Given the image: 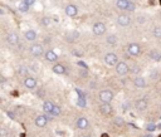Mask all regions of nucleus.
<instances>
[{"label":"nucleus","mask_w":161,"mask_h":137,"mask_svg":"<svg viewBox=\"0 0 161 137\" xmlns=\"http://www.w3.org/2000/svg\"><path fill=\"white\" fill-rule=\"evenodd\" d=\"M29 8H30V6L27 5L24 1H21L20 4H19V11H21V13H27L28 10H29Z\"/></svg>","instance_id":"nucleus-25"},{"label":"nucleus","mask_w":161,"mask_h":137,"mask_svg":"<svg viewBox=\"0 0 161 137\" xmlns=\"http://www.w3.org/2000/svg\"><path fill=\"white\" fill-rule=\"evenodd\" d=\"M65 39H67V42H77L78 39H79V33L78 31H72V33H69L67 37H65Z\"/></svg>","instance_id":"nucleus-17"},{"label":"nucleus","mask_w":161,"mask_h":137,"mask_svg":"<svg viewBox=\"0 0 161 137\" xmlns=\"http://www.w3.org/2000/svg\"><path fill=\"white\" fill-rule=\"evenodd\" d=\"M6 42L10 44V45H18V44H19V37H18V34H15V33L8 34V37H6Z\"/></svg>","instance_id":"nucleus-10"},{"label":"nucleus","mask_w":161,"mask_h":137,"mask_svg":"<svg viewBox=\"0 0 161 137\" xmlns=\"http://www.w3.org/2000/svg\"><path fill=\"white\" fill-rule=\"evenodd\" d=\"M62 112V110H61V107L59 106H55L54 107V110H53V112H52V116H59Z\"/></svg>","instance_id":"nucleus-30"},{"label":"nucleus","mask_w":161,"mask_h":137,"mask_svg":"<svg viewBox=\"0 0 161 137\" xmlns=\"http://www.w3.org/2000/svg\"><path fill=\"white\" fill-rule=\"evenodd\" d=\"M8 116L10 117V118H14V114H13L11 112H8Z\"/></svg>","instance_id":"nucleus-39"},{"label":"nucleus","mask_w":161,"mask_h":137,"mask_svg":"<svg viewBox=\"0 0 161 137\" xmlns=\"http://www.w3.org/2000/svg\"><path fill=\"white\" fill-rule=\"evenodd\" d=\"M115 123L117 126H124L125 121H124V118H121V117H117V118H115Z\"/></svg>","instance_id":"nucleus-32"},{"label":"nucleus","mask_w":161,"mask_h":137,"mask_svg":"<svg viewBox=\"0 0 161 137\" xmlns=\"http://www.w3.org/2000/svg\"><path fill=\"white\" fill-rule=\"evenodd\" d=\"M77 127L79 130H84L88 127V120L84 118V117H81V118L77 120Z\"/></svg>","instance_id":"nucleus-18"},{"label":"nucleus","mask_w":161,"mask_h":137,"mask_svg":"<svg viewBox=\"0 0 161 137\" xmlns=\"http://www.w3.org/2000/svg\"><path fill=\"white\" fill-rule=\"evenodd\" d=\"M152 34H154V37H156V38H161V27H156L155 29H154Z\"/></svg>","instance_id":"nucleus-26"},{"label":"nucleus","mask_w":161,"mask_h":137,"mask_svg":"<svg viewBox=\"0 0 161 137\" xmlns=\"http://www.w3.org/2000/svg\"><path fill=\"white\" fill-rule=\"evenodd\" d=\"M53 72H54L55 74H64L65 68H64V65H62V64H55L53 67Z\"/></svg>","instance_id":"nucleus-22"},{"label":"nucleus","mask_w":161,"mask_h":137,"mask_svg":"<svg viewBox=\"0 0 161 137\" xmlns=\"http://www.w3.org/2000/svg\"><path fill=\"white\" fill-rule=\"evenodd\" d=\"M160 3H161V0H160Z\"/></svg>","instance_id":"nucleus-44"},{"label":"nucleus","mask_w":161,"mask_h":137,"mask_svg":"<svg viewBox=\"0 0 161 137\" xmlns=\"http://www.w3.org/2000/svg\"><path fill=\"white\" fill-rule=\"evenodd\" d=\"M82 137H91V136H82Z\"/></svg>","instance_id":"nucleus-42"},{"label":"nucleus","mask_w":161,"mask_h":137,"mask_svg":"<svg viewBox=\"0 0 161 137\" xmlns=\"http://www.w3.org/2000/svg\"><path fill=\"white\" fill-rule=\"evenodd\" d=\"M146 130L149 132L155 131V130H156V125H155V123H147V125H146Z\"/></svg>","instance_id":"nucleus-27"},{"label":"nucleus","mask_w":161,"mask_h":137,"mask_svg":"<svg viewBox=\"0 0 161 137\" xmlns=\"http://www.w3.org/2000/svg\"><path fill=\"white\" fill-rule=\"evenodd\" d=\"M105 62H106V64L107 65H110V67H113V65H117L118 64V57L116 55L115 53H107L106 55H105Z\"/></svg>","instance_id":"nucleus-1"},{"label":"nucleus","mask_w":161,"mask_h":137,"mask_svg":"<svg viewBox=\"0 0 161 137\" xmlns=\"http://www.w3.org/2000/svg\"><path fill=\"white\" fill-rule=\"evenodd\" d=\"M48 120H49V117L48 116H44V114H40V116H38L37 118H35V125L38 127H44L48 123Z\"/></svg>","instance_id":"nucleus-11"},{"label":"nucleus","mask_w":161,"mask_h":137,"mask_svg":"<svg viewBox=\"0 0 161 137\" xmlns=\"http://www.w3.org/2000/svg\"><path fill=\"white\" fill-rule=\"evenodd\" d=\"M92 30L96 35H103L106 33V25L103 23H101V21H98V23H96L93 25Z\"/></svg>","instance_id":"nucleus-5"},{"label":"nucleus","mask_w":161,"mask_h":137,"mask_svg":"<svg viewBox=\"0 0 161 137\" xmlns=\"http://www.w3.org/2000/svg\"><path fill=\"white\" fill-rule=\"evenodd\" d=\"M106 40H107V43H108L110 45H115V44L117 43V37L112 34V35H108V37H107Z\"/></svg>","instance_id":"nucleus-23"},{"label":"nucleus","mask_w":161,"mask_h":137,"mask_svg":"<svg viewBox=\"0 0 161 137\" xmlns=\"http://www.w3.org/2000/svg\"><path fill=\"white\" fill-rule=\"evenodd\" d=\"M28 73H29V69H28L27 67L21 65V67H19V68H18V74L19 76H27Z\"/></svg>","instance_id":"nucleus-24"},{"label":"nucleus","mask_w":161,"mask_h":137,"mask_svg":"<svg viewBox=\"0 0 161 137\" xmlns=\"http://www.w3.org/2000/svg\"><path fill=\"white\" fill-rule=\"evenodd\" d=\"M128 1L130 0H117L116 1V6H117V9H120V10H127Z\"/></svg>","instance_id":"nucleus-19"},{"label":"nucleus","mask_w":161,"mask_h":137,"mask_svg":"<svg viewBox=\"0 0 161 137\" xmlns=\"http://www.w3.org/2000/svg\"><path fill=\"white\" fill-rule=\"evenodd\" d=\"M101 137H108V135H107V133H103V135L101 136Z\"/></svg>","instance_id":"nucleus-40"},{"label":"nucleus","mask_w":161,"mask_h":137,"mask_svg":"<svg viewBox=\"0 0 161 137\" xmlns=\"http://www.w3.org/2000/svg\"><path fill=\"white\" fill-rule=\"evenodd\" d=\"M5 135H6L5 130H1V137H5Z\"/></svg>","instance_id":"nucleus-38"},{"label":"nucleus","mask_w":161,"mask_h":137,"mask_svg":"<svg viewBox=\"0 0 161 137\" xmlns=\"http://www.w3.org/2000/svg\"><path fill=\"white\" fill-rule=\"evenodd\" d=\"M130 72V67L127 65V63L125 62H120L117 65H116V73L120 76H125Z\"/></svg>","instance_id":"nucleus-3"},{"label":"nucleus","mask_w":161,"mask_h":137,"mask_svg":"<svg viewBox=\"0 0 161 137\" xmlns=\"http://www.w3.org/2000/svg\"><path fill=\"white\" fill-rule=\"evenodd\" d=\"M159 137H161V135H160V136H159Z\"/></svg>","instance_id":"nucleus-43"},{"label":"nucleus","mask_w":161,"mask_h":137,"mask_svg":"<svg viewBox=\"0 0 161 137\" xmlns=\"http://www.w3.org/2000/svg\"><path fill=\"white\" fill-rule=\"evenodd\" d=\"M132 72H134V73H138V72H140V68H138V67H134V68H132Z\"/></svg>","instance_id":"nucleus-36"},{"label":"nucleus","mask_w":161,"mask_h":137,"mask_svg":"<svg viewBox=\"0 0 161 137\" xmlns=\"http://www.w3.org/2000/svg\"><path fill=\"white\" fill-rule=\"evenodd\" d=\"M135 10H136V5H135V3H132V1H128L127 11H135Z\"/></svg>","instance_id":"nucleus-31"},{"label":"nucleus","mask_w":161,"mask_h":137,"mask_svg":"<svg viewBox=\"0 0 161 137\" xmlns=\"http://www.w3.org/2000/svg\"><path fill=\"white\" fill-rule=\"evenodd\" d=\"M54 107H55V104L53 103V102H50V101H45V102H44V104H43L44 112L48 113V114H52L53 110H54Z\"/></svg>","instance_id":"nucleus-12"},{"label":"nucleus","mask_w":161,"mask_h":137,"mask_svg":"<svg viewBox=\"0 0 161 137\" xmlns=\"http://www.w3.org/2000/svg\"><path fill=\"white\" fill-rule=\"evenodd\" d=\"M29 52L33 57H40L43 55L44 53V49H43V45H40V44H33L30 48H29Z\"/></svg>","instance_id":"nucleus-4"},{"label":"nucleus","mask_w":161,"mask_h":137,"mask_svg":"<svg viewBox=\"0 0 161 137\" xmlns=\"http://www.w3.org/2000/svg\"><path fill=\"white\" fill-rule=\"evenodd\" d=\"M145 137H152V136H150V135H146V136H145Z\"/></svg>","instance_id":"nucleus-41"},{"label":"nucleus","mask_w":161,"mask_h":137,"mask_svg":"<svg viewBox=\"0 0 161 137\" xmlns=\"http://www.w3.org/2000/svg\"><path fill=\"white\" fill-rule=\"evenodd\" d=\"M79 74L82 76V77H84V76H87V69H82V71H79Z\"/></svg>","instance_id":"nucleus-35"},{"label":"nucleus","mask_w":161,"mask_h":137,"mask_svg":"<svg viewBox=\"0 0 161 137\" xmlns=\"http://www.w3.org/2000/svg\"><path fill=\"white\" fill-rule=\"evenodd\" d=\"M127 53L130 54V55H138V54L141 53V47L138 45L136 43H131L130 45L127 47Z\"/></svg>","instance_id":"nucleus-6"},{"label":"nucleus","mask_w":161,"mask_h":137,"mask_svg":"<svg viewBox=\"0 0 161 137\" xmlns=\"http://www.w3.org/2000/svg\"><path fill=\"white\" fill-rule=\"evenodd\" d=\"M150 58L152 59V60H156V62H159V60H161V53L159 52V50H156V49H152L150 52Z\"/></svg>","instance_id":"nucleus-21"},{"label":"nucleus","mask_w":161,"mask_h":137,"mask_svg":"<svg viewBox=\"0 0 161 137\" xmlns=\"http://www.w3.org/2000/svg\"><path fill=\"white\" fill-rule=\"evenodd\" d=\"M144 21H145V19H144V18L138 17V23H144Z\"/></svg>","instance_id":"nucleus-37"},{"label":"nucleus","mask_w":161,"mask_h":137,"mask_svg":"<svg viewBox=\"0 0 161 137\" xmlns=\"http://www.w3.org/2000/svg\"><path fill=\"white\" fill-rule=\"evenodd\" d=\"M78 65H79V67H82V68H83V69H87V65L84 64V63L82 62V60H79V62H78Z\"/></svg>","instance_id":"nucleus-34"},{"label":"nucleus","mask_w":161,"mask_h":137,"mask_svg":"<svg viewBox=\"0 0 161 137\" xmlns=\"http://www.w3.org/2000/svg\"><path fill=\"white\" fill-rule=\"evenodd\" d=\"M44 57H45V59L48 60V62H57V60H58V55L50 49L47 50L45 54H44Z\"/></svg>","instance_id":"nucleus-13"},{"label":"nucleus","mask_w":161,"mask_h":137,"mask_svg":"<svg viewBox=\"0 0 161 137\" xmlns=\"http://www.w3.org/2000/svg\"><path fill=\"white\" fill-rule=\"evenodd\" d=\"M134 83H135V87L144 88L145 86H146V81H145L144 77H136L135 78V81H134Z\"/></svg>","instance_id":"nucleus-20"},{"label":"nucleus","mask_w":161,"mask_h":137,"mask_svg":"<svg viewBox=\"0 0 161 137\" xmlns=\"http://www.w3.org/2000/svg\"><path fill=\"white\" fill-rule=\"evenodd\" d=\"M65 14L68 15V17H75V15L78 14V8L73 4H69L65 6Z\"/></svg>","instance_id":"nucleus-8"},{"label":"nucleus","mask_w":161,"mask_h":137,"mask_svg":"<svg viewBox=\"0 0 161 137\" xmlns=\"http://www.w3.org/2000/svg\"><path fill=\"white\" fill-rule=\"evenodd\" d=\"M23 1L25 3V4H27V5H33L34 4V3H35V0H23Z\"/></svg>","instance_id":"nucleus-33"},{"label":"nucleus","mask_w":161,"mask_h":137,"mask_svg":"<svg viewBox=\"0 0 161 137\" xmlns=\"http://www.w3.org/2000/svg\"><path fill=\"white\" fill-rule=\"evenodd\" d=\"M100 111L102 112L103 114H110L112 112V106L111 103H102L100 106Z\"/></svg>","instance_id":"nucleus-16"},{"label":"nucleus","mask_w":161,"mask_h":137,"mask_svg":"<svg viewBox=\"0 0 161 137\" xmlns=\"http://www.w3.org/2000/svg\"><path fill=\"white\" fill-rule=\"evenodd\" d=\"M135 107H136L137 111H145L147 108V101L146 100H138L136 103H135Z\"/></svg>","instance_id":"nucleus-15"},{"label":"nucleus","mask_w":161,"mask_h":137,"mask_svg":"<svg viewBox=\"0 0 161 137\" xmlns=\"http://www.w3.org/2000/svg\"><path fill=\"white\" fill-rule=\"evenodd\" d=\"M78 106H81V107L86 106V98H84V96H79V100H78Z\"/></svg>","instance_id":"nucleus-29"},{"label":"nucleus","mask_w":161,"mask_h":137,"mask_svg":"<svg viewBox=\"0 0 161 137\" xmlns=\"http://www.w3.org/2000/svg\"><path fill=\"white\" fill-rule=\"evenodd\" d=\"M24 37H25V39H27L28 42H34V40L37 39V33L34 30L29 29V30H27L24 33Z\"/></svg>","instance_id":"nucleus-14"},{"label":"nucleus","mask_w":161,"mask_h":137,"mask_svg":"<svg viewBox=\"0 0 161 137\" xmlns=\"http://www.w3.org/2000/svg\"><path fill=\"white\" fill-rule=\"evenodd\" d=\"M100 100L102 101V103H111V101L113 100V93L108 90H105L100 93Z\"/></svg>","instance_id":"nucleus-2"},{"label":"nucleus","mask_w":161,"mask_h":137,"mask_svg":"<svg viewBox=\"0 0 161 137\" xmlns=\"http://www.w3.org/2000/svg\"><path fill=\"white\" fill-rule=\"evenodd\" d=\"M24 86L28 90H33V88L37 87V79L34 77H27L24 79Z\"/></svg>","instance_id":"nucleus-9"},{"label":"nucleus","mask_w":161,"mask_h":137,"mask_svg":"<svg viewBox=\"0 0 161 137\" xmlns=\"http://www.w3.org/2000/svg\"><path fill=\"white\" fill-rule=\"evenodd\" d=\"M50 23H52V19H50L49 17H44L43 19H42V24L43 25H50Z\"/></svg>","instance_id":"nucleus-28"},{"label":"nucleus","mask_w":161,"mask_h":137,"mask_svg":"<svg viewBox=\"0 0 161 137\" xmlns=\"http://www.w3.org/2000/svg\"><path fill=\"white\" fill-rule=\"evenodd\" d=\"M130 23H131V18L126 14H122L117 18V24L121 25V27H127V25H130Z\"/></svg>","instance_id":"nucleus-7"}]
</instances>
